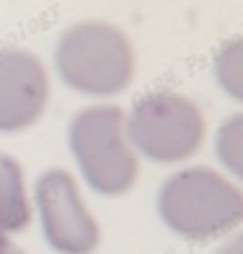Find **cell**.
<instances>
[{
	"mask_svg": "<svg viewBox=\"0 0 243 254\" xmlns=\"http://www.w3.org/2000/svg\"><path fill=\"white\" fill-rule=\"evenodd\" d=\"M54 67L65 86L83 96H117L130 88L137 55L124 29L98 18L67 26L54 44Z\"/></svg>",
	"mask_w": 243,
	"mask_h": 254,
	"instance_id": "obj_2",
	"label": "cell"
},
{
	"mask_svg": "<svg viewBox=\"0 0 243 254\" xmlns=\"http://www.w3.org/2000/svg\"><path fill=\"white\" fill-rule=\"evenodd\" d=\"M132 151L153 164H181L199 153L207 137L204 112L179 91H150L124 114Z\"/></svg>",
	"mask_w": 243,
	"mask_h": 254,
	"instance_id": "obj_4",
	"label": "cell"
},
{
	"mask_svg": "<svg viewBox=\"0 0 243 254\" xmlns=\"http://www.w3.org/2000/svg\"><path fill=\"white\" fill-rule=\"evenodd\" d=\"M49 104V75L34 52L0 47V132L37 125Z\"/></svg>",
	"mask_w": 243,
	"mask_h": 254,
	"instance_id": "obj_6",
	"label": "cell"
},
{
	"mask_svg": "<svg viewBox=\"0 0 243 254\" xmlns=\"http://www.w3.org/2000/svg\"><path fill=\"white\" fill-rule=\"evenodd\" d=\"M217 254H241V236H233L225 247H220Z\"/></svg>",
	"mask_w": 243,
	"mask_h": 254,
	"instance_id": "obj_11",
	"label": "cell"
},
{
	"mask_svg": "<svg viewBox=\"0 0 243 254\" xmlns=\"http://www.w3.org/2000/svg\"><path fill=\"white\" fill-rule=\"evenodd\" d=\"M158 215L187 241H215L243 221L238 182L210 166H189L171 174L158 190Z\"/></svg>",
	"mask_w": 243,
	"mask_h": 254,
	"instance_id": "obj_1",
	"label": "cell"
},
{
	"mask_svg": "<svg viewBox=\"0 0 243 254\" xmlns=\"http://www.w3.org/2000/svg\"><path fill=\"white\" fill-rule=\"evenodd\" d=\"M215 151L220 164L230 171V179L236 182L243 169V114L236 112L220 125L215 137Z\"/></svg>",
	"mask_w": 243,
	"mask_h": 254,
	"instance_id": "obj_8",
	"label": "cell"
},
{
	"mask_svg": "<svg viewBox=\"0 0 243 254\" xmlns=\"http://www.w3.org/2000/svg\"><path fill=\"white\" fill-rule=\"evenodd\" d=\"M37 210L44 239L54 252L94 254L101 247V226L67 169H47L37 179Z\"/></svg>",
	"mask_w": 243,
	"mask_h": 254,
	"instance_id": "obj_5",
	"label": "cell"
},
{
	"mask_svg": "<svg viewBox=\"0 0 243 254\" xmlns=\"http://www.w3.org/2000/svg\"><path fill=\"white\" fill-rule=\"evenodd\" d=\"M31 221V205L24 182V166L0 153V234H18Z\"/></svg>",
	"mask_w": 243,
	"mask_h": 254,
	"instance_id": "obj_7",
	"label": "cell"
},
{
	"mask_svg": "<svg viewBox=\"0 0 243 254\" xmlns=\"http://www.w3.org/2000/svg\"><path fill=\"white\" fill-rule=\"evenodd\" d=\"M0 254H26V252L21 249L16 241H10V236L0 234Z\"/></svg>",
	"mask_w": 243,
	"mask_h": 254,
	"instance_id": "obj_10",
	"label": "cell"
},
{
	"mask_svg": "<svg viewBox=\"0 0 243 254\" xmlns=\"http://www.w3.org/2000/svg\"><path fill=\"white\" fill-rule=\"evenodd\" d=\"M241 39L233 37L230 42H225L220 52L215 55V78L220 88L233 99V101H241L243 99V65H241Z\"/></svg>",
	"mask_w": 243,
	"mask_h": 254,
	"instance_id": "obj_9",
	"label": "cell"
},
{
	"mask_svg": "<svg viewBox=\"0 0 243 254\" xmlns=\"http://www.w3.org/2000/svg\"><path fill=\"white\" fill-rule=\"evenodd\" d=\"M67 145L94 192L119 197L135 187L140 161L127 140L122 107L91 104L75 112L67 125Z\"/></svg>",
	"mask_w": 243,
	"mask_h": 254,
	"instance_id": "obj_3",
	"label": "cell"
}]
</instances>
